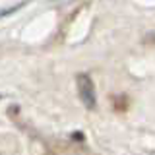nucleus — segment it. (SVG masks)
<instances>
[{
    "label": "nucleus",
    "mask_w": 155,
    "mask_h": 155,
    "mask_svg": "<svg viewBox=\"0 0 155 155\" xmlns=\"http://www.w3.org/2000/svg\"><path fill=\"white\" fill-rule=\"evenodd\" d=\"M76 84H78V93H80V99L84 101V105L87 109H93L97 99H95V85L91 76L87 74H78L76 78Z\"/></svg>",
    "instance_id": "1"
}]
</instances>
